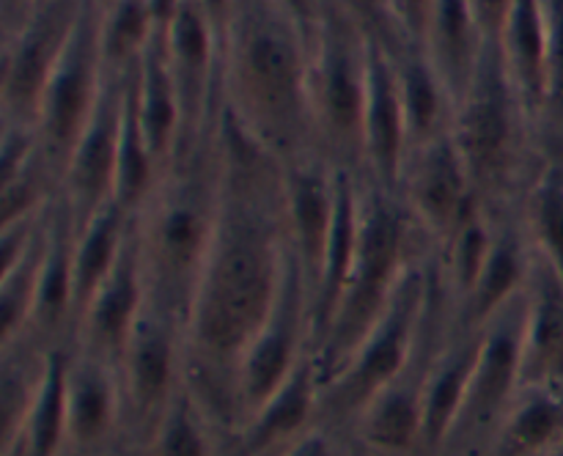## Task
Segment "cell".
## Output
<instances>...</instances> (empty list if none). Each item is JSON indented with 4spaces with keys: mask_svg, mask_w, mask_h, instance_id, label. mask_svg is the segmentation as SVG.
Listing matches in <instances>:
<instances>
[{
    "mask_svg": "<svg viewBox=\"0 0 563 456\" xmlns=\"http://www.w3.org/2000/svg\"><path fill=\"white\" fill-rule=\"evenodd\" d=\"M495 44L511 86L539 126L544 104V71H548V25H544L542 0H515Z\"/></svg>",
    "mask_w": 563,
    "mask_h": 456,
    "instance_id": "26",
    "label": "cell"
},
{
    "mask_svg": "<svg viewBox=\"0 0 563 456\" xmlns=\"http://www.w3.org/2000/svg\"><path fill=\"white\" fill-rule=\"evenodd\" d=\"M484 44L487 42L476 25L471 0H438L423 49L443 77L454 104H460L471 88Z\"/></svg>",
    "mask_w": 563,
    "mask_h": 456,
    "instance_id": "27",
    "label": "cell"
},
{
    "mask_svg": "<svg viewBox=\"0 0 563 456\" xmlns=\"http://www.w3.org/2000/svg\"><path fill=\"white\" fill-rule=\"evenodd\" d=\"M135 104L148 152L165 174L181 141V108L168 53H165L163 31L154 36L135 69Z\"/></svg>",
    "mask_w": 563,
    "mask_h": 456,
    "instance_id": "25",
    "label": "cell"
},
{
    "mask_svg": "<svg viewBox=\"0 0 563 456\" xmlns=\"http://www.w3.org/2000/svg\"><path fill=\"white\" fill-rule=\"evenodd\" d=\"M346 20H352L357 25V31L366 38L385 44V47L394 49L399 44L396 38L394 25H390L388 16V0H330Z\"/></svg>",
    "mask_w": 563,
    "mask_h": 456,
    "instance_id": "38",
    "label": "cell"
},
{
    "mask_svg": "<svg viewBox=\"0 0 563 456\" xmlns=\"http://www.w3.org/2000/svg\"><path fill=\"white\" fill-rule=\"evenodd\" d=\"M517 209L533 253L563 280V157L544 154Z\"/></svg>",
    "mask_w": 563,
    "mask_h": 456,
    "instance_id": "31",
    "label": "cell"
},
{
    "mask_svg": "<svg viewBox=\"0 0 563 456\" xmlns=\"http://www.w3.org/2000/svg\"><path fill=\"white\" fill-rule=\"evenodd\" d=\"M482 330L456 327L449 333L445 344L434 355L423 385V443L421 456H440L451 429H454L460 407L465 401L467 379L476 366Z\"/></svg>",
    "mask_w": 563,
    "mask_h": 456,
    "instance_id": "23",
    "label": "cell"
},
{
    "mask_svg": "<svg viewBox=\"0 0 563 456\" xmlns=\"http://www.w3.org/2000/svg\"><path fill=\"white\" fill-rule=\"evenodd\" d=\"M286 9L308 27V31H317L319 20H322V9H324V0H284Z\"/></svg>",
    "mask_w": 563,
    "mask_h": 456,
    "instance_id": "43",
    "label": "cell"
},
{
    "mask_svg": "<svg viewBox=\"0 0 563 456\" xmlns=\"http://www.w3.org/2000/svg\"><path fill=\"white\" fill-rule=\"evenodd\" d=\"M438 0H388V16L399 44L427 42Z\"/></svg>",
    "mask_w": 563,
    "mask_h": 456,
    "instance_id": "39",
    "label": "cell"
},
{
    "mask_svg": "<svg viewBox=\"0 0 563 456\" xmlns=\"http://www.w3.org/2000/svg\"><path fill=\"white\" fill-rule=\"evenodd\" d=\"M322 379L313 352L231 437V456H278L319 421Z\"/></svg>",
    "mask_w": 563,
    "mask_h": 456,
    "instance_id": "18",
    "label": "cell"
},
{
    "mask_svg": "<svg viewBox=\"0 0 563 456\" xmlns=\"http://www.w3.org/2000/svg\"><path fill=\"white\" fill-rule=\"evenodd\" d=\"M522 322L526 291L482 327L465 401L440 456H487L500 421L522 388Z\"/></svg>",
    "mask_w": 563,
    "mask_h": 456,
    "instance_id": "8",
    "label": "cell"
},
{
    "mask_svg": "<svg viewBox=\"0 0 563 456\" xmlns=\"http://www.w3.org/2000/svg\"><path fill=\"white\" fill-rule=\"evenodd\" d=\"M352 443V434L344 429L333 426V423L319 418L311 429L291 440L278 456H346Z\"/></svg>",
    "mask_w": 563,
    "mask_h": 456,
    "instance_id": "40",
    "label": "cell"
},
{
    "mask_svg": "<svg viewBox=\"0 0 563 456\" xmlns=\"http://www.w3.org/2000/svg\"><path fill=\"white\" fill-rule=\"evenodd\" d=\"M511 3L515 0H471L473 16H476V25L482 31L484 42H498Z\"/></svg>",
    "mask_w": 563,
    "mask_h": 456,
    "instance_id": "41",
    "label": "cell"
},
{
    "mask_svg": "<svg viewBox=\"0 0 563 456\" xmlns=\"http://www.w3.org/2000/svg\"><path fill=\"white\" fill-rule=\"evenodd\" d=\"M396 192L438 251L454 236L462 220L482 207L451 132L407 152Z\"/></svg>",
    "mask_w": 563,
    "mask_h": 456,
    "instance_id": "13",
    "label": "cell"
},
{
    "mask_svg": "<svg viewBox=\"0 0 563 456\" xmlns=\"http://www.w3.org/2000/svg\"><path fill=\"white\" fill-rule=\"evenodd\" d=\"M368 86H366V121H363V146H366V170L383 187L396 190L401 165L407 157V126L401 110L399 80L390 47L368 38Z\"/></svg>",
    "mask_w": 563,
    "mask_h": 456,
    "instance_id": "21",
    "label": "cell"
},
{
    "mask_svg": "<svg viewBox=\"0 0 563 456\" xmlns=\"http://www.w3.org/2000/svg\"><path fill=\"white\" fill-rule=\"evenodd\" d=\"M346 456H377V454H372V451H368V448H363V445L357 443L355 437H352L350 451H346Z\"/></svg>",
    "mask_w": 563,
    "mask_h": 456,
    "instance_id": "47",
    "label": "cell"
},
{
    "mask_svg": "<svg viewBox=\"0 0 563 456\" xmlns=\"http://www.w3.org/2000/svg\"><path fill=\"white\" fill-rule=\"evenodd\" d=\"M434 253L418 258L407 275L401 278L399 289L394 291L390 302L366 338L355 349L344 368L322 388L319 401V418L333 426L350 432L352 421L361 415L363 407L394 382L407 363L412 360L421 341L423 313H427L429 283H432Z\"/></svg>",
    "mask_w": 563,
    "mask_h": 456,
    "instance_id": "7",
    "label": "cell"
},
{
    "mask_svg": "<svg viewBox=\"0 0 563 456\" xmlns=\"http://www.w3.org/2000/svg\"><path fill=\"white\" fill-rule=\"evenodd\" d=\"M563 445V388H520L487 456H550Z\"/></svg>",
    "mask_w": 563,
    "mask_h": 456,
    "instance_id": "28",
    "label": "cell"
},
{
    "mask_svg": "<svg viewBox=\"0 0 563 456\" xmlns=\"http://www.w3.org/2000/svg\"><path fill=\"white\" fill-rule=\"evenodd\" d=\"M115 366L124 396V440L141 451L187 382L185 322L146 302Z\"/></svg>",
    "mask_w": 563,
    "mask_h": 456,
    "instance_id": "9",
    "label": "cell"
},
{
    "mask_svg": "<svg viewBox=\"0 0 563 456\" xmlns=\"http://www.w3.org/2000/svg\"><path fill=\"white\" fill-rule=\"evenodd\" d=\"M148 5H152V14L154 20H157V27L159 31H165V25H168L170 16H174L179 0H148Z\"/></svg>",
    "mask_w": 563,
    "mask_h": 456,
    "instance_id": "44",
    "label": "cell"
},
{
    "mask_svg": "<svg viewBox=\"0 0 563 456\" xmlns=\"http://www.w3.org/2000/svg\"><path fill=\"white\" fill-rule=\"evenodd\" d=\"M339 185L341 168L317 148L284 163L286 231H289L291 251H295L302 275H306L311 305L319 275H322L330 231H333Z\"/></svg>",
    "mask_w": 563,
    "mask_h": 456,
    "instance_id": "15",
    "label": "cell"
},
{
    "mask_svg": "<svg viewBox=\"0 0 563 456\" xmlns=\"http://www.w3.org/2000/svg\"><path fill=\"white\" fill-rule=\"evenodd\" d=\"M137 69V66H135ZM163 170L154 163L148 143L143 137L141 121H137L135 104V71L126 82L124 115H121V141H119V163H115V190L113 201L121 209L135 214L152 196L154 185L159 181Z\"/></svg>",
    "mask_w": 563,
    "mask_h": 456,
    "instance_id": "33",
    "label": "cell"
},
{
    "mask_svg": "<svg viewBox=\"0 0 563 456\" xmlns=\"http://www.w3.org/2000/svg\"><path fill=\"white\" fill-rule=\"evenodd\" d=\"M69 451L91 456L124 440V396L119 366L80 346H66Z\"/></svg>",
    "mask_w": 563,
    "mask_h": 456,
    "instance_id": "16",
    "label": "cell"
},
{
    "mask_svg": "<svg viewBox=\"0 0 563 456\" xmlns=\"http://www.w3.org/2000/svg\"><path fill=\"white\" fill-rule=\"evenodd\" d=\"M31 0H0V27H3V38L20 31L27 16H31Z\"/></svg>",
    "mask_w": 563,
    "mask_h": 456,
    "instance_id": "42",
    "label": "cell"
},
{
    "mask_svg": "<svg viewBox=\"0 0 563 456\" xmlns=\"http://www.w3.org/2000/svg\"><path fill=\"white\" fill-rule=\"evenodd\" d=\"M20 443L25 456H69V418H66V346L49 352L38 393L27 410L20 434L9 445ZM5 448V445H3Z\"/></svg>",
    "mask_w": 563,
    "mask_h": 456,
    "instance_id": "32",
    "label": "cell"
},
{
    "mask_svg": "<svg viewBox=\"0 0 563 456\" xmlns=\"http://www.w3.org/2000/svg\"><path fill=\"white\" fill-rule=\"evenodd\" d=\"M550 456H563V445H561V448H555L553 454H550Z\"/></svg>",
    "mask_w": 563,
    "mask_h": 456,
    "instance_id": "50",
    "label": "cell"
},
{
    "mask_svg": "<svg viewBox=\"0 0 563 456\" xmlns=\"http://www.w3.org/2000/svg\"><path fill=\"white\" fill-rule=\"evenodd\" d=\"M563 388V280L537 256L526 286L522 388Z\"/></svg>",
    "mask_w": 563,
    "mask_h": 456,
    "instance_id": "22",
    "label": "cell"
},
{
    "mask_svg": "<svg viewBox=\"0 0 563 456\" xmlns=\"http://www.w3.org/2000/svg\"><path fill=\"white\" fill-rule=\"evenodd\" d=\"M86 5L88 0H49L31 11L20 31L3 38V77H0L3 124L36 130L42 93Z\"/></svg>",
    "mask_w": 563,
    "mask_h": 456,
    "instance_id": "12",
    "label": "cell"
},
{
    "mask_svg": "<svg viewBox=\"0 0 563 456\" xmlns=\"http://www.w3.org/2000/svg\"><path fill=\"white\" fill-rule=\"evenodd\" d=\"M47 225L49 212L31 245L14 262L0 267V346L25 335L27 324H31L38 275H42L44 253H47Z\"/></svg>",
    "mask_w": 563,
    "mask_h": 456,
    "instance_id": "36",
    "label": "cell"
},
{
    "mask_svg": "<svg viewBox=\"0 0 563 456\" xmlns=\"http://www.w3.org/2000/svg\"><path fill=\"white\" fill-rule=\"evenodd\" d=\"M91 456H137L135 445L126 443V440H119L115 445H110V448L99 451V454H91Z\"/></svg>",
    "mask_w": 563,
    "mask_h": 456,
    "instance_id": "46",
    "label": "cell"
},
{
    "mask_svg": "<svg viewBox=\"0 0 563 456\" xmlns=\"http://www.w3.org/2000/svg\"><path fill=\"white\" fill-rule=\"evenodd\" d=\"M357 212L361 234L355 264L328 330L313 346L322 388L355 355L361 341L399 289L407 269L429 251H438L407 212L399 192L383 187L366 174H357Z\"/></svg>",
    "mask_w": 563,
    "mask_h": 456,
    "instance_id": "4",
    "label": "cell"
},
{
    "mask_svg": "<svg viewBox=\"0 0 563 456\" xmlns=\"http://www.w3.org/2000/svg\"><path fill=\"white\" fill-rule=\"evenodd\" d=\"M368 38L346 20L330 0H324L322 20L313 31L311 77H308V104H311L313 148L333 165L363 174L366 146L368 86Z\"/></svg>",
    "mask_w": 563,
    "mask_h": 456,
    "instance_id": "6",
    "label": "cell"
},
{
    "mask_svg": "<svg viewBox=\"0 0 563 456\" xmlns=\"http://www.w3.org/2000/svg\"><path fill=\"white\" fill-rule=\"evenodd\" d=\"M495 229H498V214L489 212L487 207H476L462 220L454 236L438 251L445 286L454 297V311L471 294L484 264H487L495 242Z\"/></svg>",
    "mask_w": 563,
    "mask_h": 456,
    "instance_id": "35",
    "label": "cell"
},
{
    "mask_svg": "<svg viewBox=\"0 0 563 456\" xmlns=\"http://www.w3.org/2000/svg\"><path fill=\"white\" fill-rule=\"evenodd\" d=\"M548 25V71H544V104L539 119L544 154L563 157V0H542Z\"/></svg>",
    "mask_w": 563,
    "mask_h": 456,
    "instance_id": "37",
    "label": "cell"
},
{
    "mask_svg": "<svg viewBox=\"0 0 563 456\" xmlns=\"http://www.w3.org/2000/svg\"><path fill=\"white\" fill-rule=\"evenodd\" d=\"M135 214L121 209L110 201L99 209L91 220L77 225L75 253H71V275H75V324L80 313L86 311L93 291L102 286V280L113 273L115 262L124 253L126 242L132 236Z\"/></svg>",
    "mask_w": 563,
    "mask_h": 456,
    "instance_id": "29",
    "label": "cell"
},
{
    "mask_svg": "<svg viewBox=\"0 0 563 456\" xmlns=\"http://www.w3.org/2000/svg\"><path fill=\"white\" fill-rule=\"evenodd\" d=\"M201 5L207 9V14L212 16L214 25L220 27V33H223V25L225 20H229V11H231V0H201Z\"/></svg>",
    "mask_w": 563,
    "mask_h": 456,
    "instance_id": "45",
    "label": "cell"
},
{
    "mask_svg": "<svg viewBox=\"0 0 563 456\" xmlns=\"http://www.w3.org/2000/svg\"><path fill=\"white\" fill-rule=\"evenodd\" d=\"M104 80L108 71L99 49V9L88 0L58 66L49 75L36 113L38 146L60 174L97 110Z\"/></svg>",
    "mask_w": 563,
    "mask_h": 456,
    "instance_id": "11",
    "label": "cell"
},
{
    "mask_svg": "<svg viewBox=\"0 0 563 456\" xmlns=\"http://www.w3.org/2000/svg\"><path fill=\"white\" fill-rule=\"evenodd\" d=\"M159 33L148 0H115L99 11V49L110 75H130Z\"/></svg>",
    "mask_w": 563,
    "mask_h": 456,
    "instance_id": "34",
    "label": "cell"
},
{
    "mask_svg": "<svg viewBox=\"0 0 563 456\" xmlns=\"http://www.w3.org/2000/svg\"><path fill=\"white\" fill-rule=\"evenodd\" d=\"M44 3H49V0H31V9H38V5H44Z\"/></svg>",
    "mask_w": 563,
    "mask_h": 456,
    "instance_id": "49",
    "label": "cell"
},
{
    "mask_svg": "<svg viewBox=\"0 0 563 456\" xmlns=\"http://www.w3.org/2000/svg\"><path fill=\"white\" fill-rule=\"evenodd\" d=\"M311 53L313 33L284 0H231L220 38V99L284 163L313 148Z\"/></svg>",
    "mask_w": 563,
    "mask_h": 456,
    "instance_id": "2",
    "label": "cell"
},
{
    "mask_svg": "<svg viewBox=\"0 0 563 456\" xmlns=\"http://www.w3.org/2000/svg\"><path fill=\"white\" fill-rule=\"evenodd\" d=\"M313 352V305L306 275L289 245L284 280L262 330L236 371V404L240 426L295 374V368ZM236 426V429H240Z\"/></svg>",
    "mask_w": 563,
    "mask_h": 456,
    "instance_id": "10",
    "label": "cell"
},
{
    "mask_svg": "<svg viewBox=\"0 0 563 456\" xmlns=\"http://www.w3.org/2000/svg\"><path fill=\"white\" fill-rule=\"evenodd\" d=\"M69 456H77V454H69Z\"/></svg>",
    "mask_w": 563,
    "mask_h": 456,
    "instance_id": "51",
    "label": "cell"
},
{
    "mask_svg": "<svg viewBox=\"0 0 563 456\" xmlns=\"http://www.w3.org/2000/svg\"><path fill=\"white\" fill-rule=\"evenodd\" d=\"M390 55H394L396 80H399L407 152H410L451 132L456 104L421 44H396Z\"/></svg>",
    "mask_w": 563,
    "mask_h": 456,
    "instance_id": "24",
    "label": "cell"
},
{
    "mask_svg": "<svg viewBox=\"0 0 563 456\" xmlns=\"http://www.w3.org/2000/svg\"><path fill=\"white\" fill-rule=\"evenodd\" d=\"M93 3H97L99 11H104V9H110V5H113L115 0H93Z\"/></svg>",
    "mask_w": 563,
    "mask_h": 456,
    "instance_id": "48",
    "label": "cell"
},
{
    "mask_svg": "<svg viewBox=\"0 0 563 456\" xmlns=\"http://www.w3.org/2000/svg\"><path fill=\"white\" fill-rule=\"evenodd\" d=\"M75 234V214L60 196L49 209L47 253L38 275L31 324L25 330V335L47 349L69 346L75 338V275H71Z\"/></svg>",
    "mask_w": 563,
    "mask_h": 456,
    "instance_id": "19",
    "label": "cell"
},
{
    "mask_svg": "<svg viewBox=\"0 0 563 456\" xmlns=\"http://www.w3.org/2000/svg\"><path fill=\"white\" fill-rule=\"evenodd\" d=\"M137 456H231V434L185 382Z\"/></svg>",
    "mask_w": 563,
    "mask_h": 456,
    "instance_id": "30",
    "label": "cell"
},
{
    "mask_svg": "<svg viewBox=\"0 0 563 456\" xmlns=\"http://www.w3.org/2000/svg\"><path fill=\"white\" fill-rule=\"evenodd\" d=\"M451 135L482 207L489 212L517 207L542 165L544 146L495 42L484 44L471 88L456 104Z\"/></svg>",
    "mask_w": 563,
    "mask_h": 456,
    "instance_id": "5",
    "label": "cell"
},
{
    "mask_svg": "<svg viewBox=\"0 0 563 456\" xmlns=\"http://www.w3.org/2000/svg\"><path fill=\"white\" fill-rule=\"evenodd\" d=\"M220 115L165 168L135 212L148 302L187 324L220 214Z\"/></svg>",
    "mask_w": 563,
    "mask_h": 456,
    "instance_id": "3",
    "label": "cell"
},
{
    "mask_svg": "<svg viewBox=\"0 0 563 456\" xmlns=\"http://www.w3.org/2000/svg\"><path fill=\"white\" fill-rule=\"evenodd\" d=\"M146 302V278H143L141 251H137L135 225H132V236L115 262L113 273L93 291L86 311L77 319L71 344L110 363H119Z\"/></svg>",
    "mask_w": 563,
    "mask_h": 456,
    "instance_id": "17",
    "label": "cell"
},
{
    "mask_svg": "<svg viewBox=\"0 0 563 456\" xmlns=\"http://www.w3.org/2000/svg\"><path fill=\"white\" fill-rule=\"evenodd\" d=\"M220 214L187 313V385L234 437L236 371L262 330L289 258L284 159L220 108Z\"/></svg>",
    "mask_w": 563,
    "mask_h": 456,
    "instance_id": "1",
    "label": "cell"
},
{
    "mask_svg": "<svg viewBox=\"0 0 563 456\" xmlns=\"http://www.w3.org/2000/svg\"><path fill=\"white\" fill-rule=\"evenodd\" d=\"M495 214H498V229H495L493 251H489L487 264H484L473 291L454 311L456 327L482 330L500 308L509 305L515 297L526 291L528 278L533 273L537 253L528 240L526 225H522L520 209L509 207Z\"/></svg>",
    "mask_w": 563,
    "mask_h": 456,
    "instance_id": "20",
    "label": "cell"
},
{
    "mask_svg": "<svg viewBox=\"0 0 563 456\" xmlns=\"http://www.w3.org/2000/svg\"><path fill=\"white\" fill-rule=\"evenodd\" d=\"M130 75H110L108 71L97 110H93L91 121L82 130L80 141H77L75 152H71L69 163H66L64 201L71 209V214H75V225L91 220L99 209L113 201L121 115H124V97Z\"/></svg>",
    "mask_w": 563,
    "mask_h": 456,
    "instance_id": "14",
    "label": "cell"
}]
</instances>
